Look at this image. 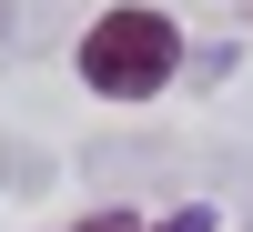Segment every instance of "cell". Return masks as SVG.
<instances>
[{"mask_svg":"<svg viewBox=\"0 0 253 232\" xmlns=\"http://www.w3.org/2000/svg\"><path fill=\"white\" fill-rule=\"evenodd\" d=\"M162 232H213V202H182V212H162Z\"/></svg>","mask_w":253,"mask_h":232,"instance_id":"2","label":"cell"},{"mask_svg":"<svg viewBox=\"0 0 253 232\" xmlns=\"http://www.w3.org/2000/svg\"><path fill=\"white\" fill-rule=\"evenodd\" d=\"M81 232H142V222H132V212H91Z\"/></svg>","mask_w":253,"mask_h":232,"instance_id":"3","label":"cell"},{"mask_svg":"<svg viewBox=\"0 0 253 232\" xmlns=\"http://www.w3.org/2000/svg\"><path fill=\"white\" fill-rule=\"evenodd\" d=\"M172 71H182V31L162 10H142V0H122V10H101L81 31V81L101 101H152Z\"/></svg>","mask_w":253,"mask_h":232,"instance_id":"1","label":"cell"}]
</instances>
